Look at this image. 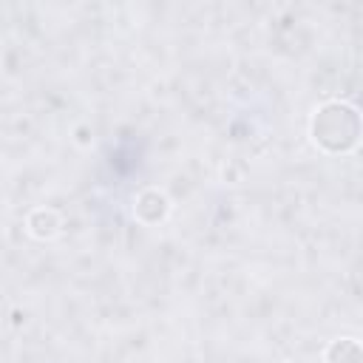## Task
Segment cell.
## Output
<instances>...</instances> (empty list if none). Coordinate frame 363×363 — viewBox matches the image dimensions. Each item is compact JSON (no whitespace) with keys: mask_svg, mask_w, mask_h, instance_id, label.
I'll use <instances>...</instances> for the list:
<instances>
[{"mask_svg":"<svg viewBox=\"0 0 363 363\" xmlns=\"http://www.w3.org/2000/svg\"><path fill=\"white\" fill-rule=\"evenodd\" d=\"M329 363H360V349L352 337L329 346Z\"/></svg>","mask_w":363,"mask_h":363,"instance_id":"2","label":"cell"},{"mask_svg":"<svg viewBox=\"0 0 363 363\" xmlns=\"http://www.w3.org/2000/svg\"><path fill=\"white\" fill-rule=\"evenodd\" d=\"M357 130H360V122H357L354 108L340 105V102L323 105L315 113V119H312V136H315V142L320 147L332 150V153H343V150L354 147Z\"/></svg>","mask_w":363,"mask_h":363,"instance_id":"1","label":"cell"}]
</instances>
